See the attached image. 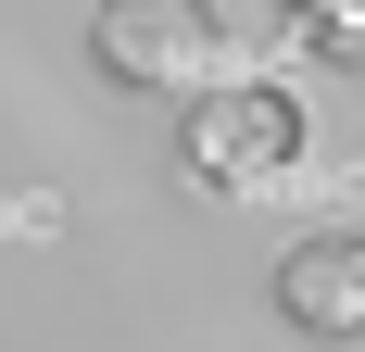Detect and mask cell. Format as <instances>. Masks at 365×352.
<instances>
[{
    "instance_id": "obj_1",
    "label": "cell",
    "mask_w": 365,
    "mask_h": 352,
    "mask_svg": "<svg viewBox=\"0 0 365 352\" xmlns=\"http://www.w3.org/2000/svg\"><path fill=\"white\" fill-rule=\"evenodd\" d=\"M302 164H315V101L290 76H227L177 113V176L202 202H277L302 189Z\"/></svg>"
},
{
    "instance_id": "obj_2",
    "label": "cell",
    "mask_w": 365,
    "mask_h": 352,
    "mask_svg": "<svg viewBox=\"0 0 365 352\" xmlns=\"http://www.w3.org/2000/svg\"><path fill=\"white\" fill-rule=\"evenodd\" d=\"M88 63L139 101H202L240 76V26L215 0H101L88 13Z\"/></svg>"
},
{
    "instance_id": "obj_3",
    "label": "cell",
    "mask_w": 365,
    "mask_h": 352,
    "mask_svg": "<svg viewBox=\"0 0 365 352\" xmlns=\"http://www.w3.org/2000/svg\"><path fill=\"white\" fill-rule=\"evenodd\" d=\"M277 315L302 340H365V227H315L277 264Z\"/></svg>"
},
{
    "instance_id": "obj_4",
    "label": "cell",
    "mask_w": 365,
    "mask_h": 352,
    "mask_svg": "<svg viewBox=\"0 0 365 352\" xmlns=\"http://www.w3.org/2000/svg\"><path fill=\"white\" fill-rule=\"evenodd\" d=\"M264 13H277V51H302V63L328 76L365 63V0H264Z\"/></svg>"
},
{
    "instance_id": "obj_5",
    "label": "cell",
    "mask_w": 365,
    "mask_h": 352,
    "mask_svg": "<svg viewBox=\"0 0 365 352\" xmlns=\"http://www.w3.org/2000/svg\"><path fill=\"white\" fill-rule=\"evenodd\" d=\"M0 239H63V202H51V189H13V176H0Z\"/></svg>"
}]
</instances>
